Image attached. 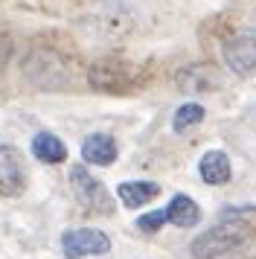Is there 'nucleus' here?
<instances>
[{"instance_id": "obj_6", "label": "nucleus", "mask_w": 256, "mask_h": 259, "mask_svg": "<svg viewBox=\"0 0 256 259\" xmlns=\"http://www.w3.org/2000/svg\"><path fill=\"white\" fill-rule=\"evenodd\" d=\"M61 250L67 259H81V256H102L111 250V239L108 233L96 230V227H76L61 236Z\"/></svg>"}, {"instance_id": "obj_4", "label": "nucleus", "mask_w": 256, "mask_h": 259, "mask_svg": "<svg viewBox=\"0 0 256 259\" xmlns=\"http://www.w3.org/2000/svg\"><path fill=\"white\" fill-rule=\"evenodd\" d=\"M70 187H73L76 201H79L91 215H114V210H116L114 195H111L108 187H105L99 178H93L84 166H73V169H70Z\"/></svg>"}, {"instance_id": "obj_10", "label": "nucleus", "mask_w": 256, "mask_h": 259, "mask_svg": "<svg viewBox=\"0 0 256 259\" xmlns=\"http://www.w3.org/2000/svg\"><path fill=\"white\" fill-rule=\"evenodd\" d=\"M178 84L189 91V94H204V91H216L221 84L219 73L207 67V64H195V67H186L181 76H178Z\"/></svg>"}, {"instance_id": "obj_7", "label": "nucleus", "mask_w": 256, "mask_h": 259, "mask_svg": "<svg viewBox=\"0 0 256 259\" xmlns=\"http://www.w3.org/2000/svg\"><path fill=\"white\" fill-rule=\"evenodd\" d=\"M93 29L102 41H119L134 29V15L122 3H105L93 12Z\"/></svg>"}, {"instance_id": "obj_9", "label": "nucleus", "mask_w": 256, "mask_h": 259, "mask_svg": "<svg viewBox=\"0 0 256 259\" xmlns=\"http://www.w3.org/2000/svg\"><path fill=\"white\" fill-rule=\"evenodd\" d=\"M160 192H163L160 184H154V181H125V184L116 187V195H119V201L125 204L128 210H137L143 204L154 201Z\"/></svg>"}, {"instance_id": "obj_16", "label": "nucleus", "mask_w": 256, "mask_h": 259, "mask_svg": "<svg viewBox=\"0 0 256 259\" xmlns=\"http://www.w3.org/2000/svg\"><path fill=\"white\" fill-rule=\"evenodd\" d=\"M166 222H169L166 210H154V212H146V215H140V219H137V227L143 230V233H157V230H160Z\"/></svg>"}, {"instance_id": "obj_5", "label": "nucleus", "mask_w": 256, "mask_h": 259, "mask_svg": "<svg viewBox=\"0 0 256 259\" xmlns=\"http://www.w3.org/2000/svg\"><path fill=\"white\" fill-rule=\"evenodd\" d=\"M221 56H224V64L236 76H253L256 73V29L233 32L221 44Z\"/></svg>"}, {"instance_id": "obj_8", "label": "nucleus", "mask_w": 256, "mask_h": 259, "mask_svg": "<svg viewBox=\"0 0 256 259\" xmlns=\"http://www.w3.org/2000/svg\"><path fill=\"white\" fill-rule=\"evenodd\" d=\"M116 154H119L116 140L111 137V134H102V131L91 134L88 140L81 143V157H84L88 163H93V166H111L116 160Z\"/></svg>"}, {"instance_id": "obj_11", "label": "nucleus", "mask_w": 256, "mask_h": 259, "mask_svg": "<svg viewBox=\"0 0 256 259\" xmlns=\"http://www.w3.org/2000/svg\"><path fill=\"white\" fill-rule=\"evenodd\" d=\"M23 189H26V172H23L21 160H15V157L0 160V195L18 198V195H23Z\"/></svg>"}, {"instance_id": "obj_2", "label": "nucleus", "mask_w": 256, "mask_h": 259, "mask_svg": "<svg viewBox=\"0 0 256 259\" xmlns=\"http://www.w3.org/2000/svg\"><path fill=\"white\" fill-rule=\"evenodd\" d=\"M84 79L93 91L108 96H128L146 88L149 82V70L137 64L131 59H119V56H105V59H96L88 64L84 70Z\"/></svg>"}, {"instance_id": "obj_13", "label": "nucleus", "mask_w": 256, "mask_h": 259, "mask_svg": "<svg viewBox=\"0 0 256 259\" xmlns=\"http://www.w3.org/2000/svg\"><path fill=\"white\" fill-rule=\"evenodd\" d=\"M198 172L207 184H227L230 181V157L224 152H207L198 163Z\"/></svg>"}, {"instance_id": "obj_15", "label": "nucleus", "mask_w": 256, "mask_h": 259, "mask_svg": "<svg viewBox=\"0 0 256 259\" xmlns=\"http://www.w3.org/2000/svg\"><path fill=\"white\" fill-rule=\"evenodd\" d=\"M201 119H204V108L198 105V102H186V105H181L178 111H175L172 128L175 131H186V128H192V125H198Z\"/></svg>"}, {"instance_id": "obj_1", "label": "nucleus", "mask_w": 256, "mask_h": 259, "mask_svg": "<svg viewBox=\"0 0 256 259\" xmlns=\"http://www.w3.org/2000/svg\"><path fill=\"white\" fill-rule=\"evenodd\" d=\"M21 70L23 79L41 91H67L79 79V56L70 44L47 35L32 41L21 61Z\"/></svg>"}, {"instance_id": "obj_3", "label": "nucleus", "mask_w": 256, "mask_h": 259, "mask_svg": "<svg viewBox=\"0 0 256 259\" xmlns=\"http://www.w3.org/2000/svg\"><path fill=\"white\" fill-rule=\"evenodd\" d=\"M250 236H253V227L244 219H221L189 245V253L192 259H221L239 250L244 242H250Z\"/></svg>"}, {"instance_id": "obj_12", "label": "nucleus", "mask_w": 256, "mask_h": 259, "mask_svg": "<svg viewBox=\"0 0 256 259\" xmlns=\"http://www.w3.org/2000/svg\"><path fill=\"white\" fill-rule=\"evenodd\" d=\"M32 154L41 163H64L67 160V146L58 140L53 131H41L32 140Z\"/></svg>"}, {"instance_id": "obj_14", "label": "nucleus", "mask_w": 256, "mask_h": 259, "mask_svg": "<svg viewBox=\"0 0 256 259\" xmlns=\"http://www.w3.org/2000/svg\"><path fill=\"white\" fill-rule=\"evenodd\" d=\"M166 215L178 227H195L201 222V210H198V204L189 195H175L169 201V207H166Z\"/></svg>"}]
</instances>
